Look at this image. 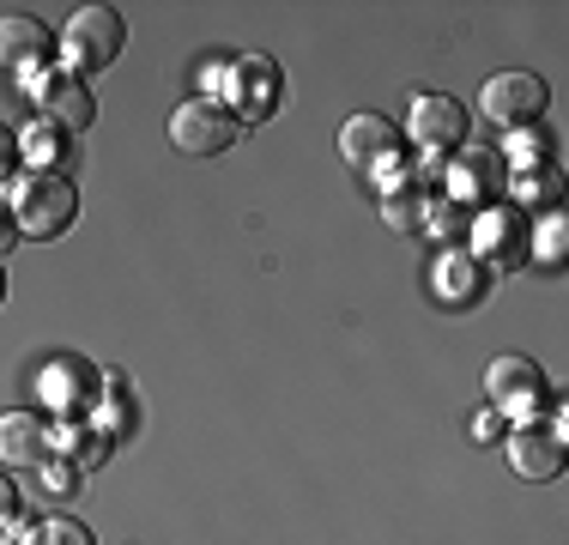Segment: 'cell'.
Instances as JSON below:
<instances>
[{
    "mask_svg": "<svg viewBox=\"0 0 569 545\" xmlns=\"http://www.w3.org/2000/svg\"><path fill=\"white\" fill-rule=\"evenodd\" d=\"M425 230H437V237H460V230H467V212L455 207V200H442V207H430V218H425Z\"/></svg>",
    "mask_w": 569,
    "mask_h": 545,
    "instance_id": "cb8c5ba5",
    "label": "cell"
},
{
    "mask_svg": "<svg viewBox=\"0 0 569 545\" xmlns=\"http://www.w3.org/2000/svg\"><path fill=\"white\" fill-rule=\"evenodd\" d=\"M12 237H19V225H12V212L0 207V255H7V242H12Z\"/></svg>",
    "mask_w": 569,
    "mask_h": 545,
    "instance_id": "f1b7e54d",
    "label": "cell"
},
{
    "mask_svg": "<svg viewBox=\"0 0 569 545\" xmlns=\"http://www.w3.org/2000/svg\"><path fill=\"white\" fill-rule=\"evenodd\" d=\"M509 188H515V200H521V212L533 207H546V212H558V164H546V170H527V176H509Z\"/></svg>",
    "mask_w": 569,
    "mask_h": 545,
    "instance_id": "d6986e66",
    "label": "cell"
},
{
    "mask_svg": "<svg viewBox=\"0 0 569 545\" xmlns=\"http://www.w3.org/2000/svg\"><path fill=\"white\" fill-rule=\"evenodd\" d=\"M0 304H7V272H0Z\"/></svg>",
    "mask_w": 569,
    "mask_h": 545,
    "instance_id": "f546056e",
    "label": "cell"
},
{
    "mask_svg": "<svg viewBox=\"0 0 569 545\" xmlns=\"http://www.w3.org/2000/svg\"><path fill=\"white\" fill-rule=\"evenodd\" d=\"M49 54H61V37H49L43 19H31V12H7L0 19V67H12V73H43Z\"/></svg>",
    "mask_w": 569,
    "mask_h": 545,
    "instance_id": "7c38bea8",
    "label": "cell"
},
{
    "mask_svg": "<svg viewBox=\"0 0 569 545\" xmlns=\"http://www.w3.org/2000/svg\"><path fill=\"white\" fill-rule=\"evenodd\" d=\"M406 128H412V140L425 146L430 158H442V152H460V140H467V109H460L449 91H418Z\"/></svg>",
    "mask_w": 569,
    "mask_h": 545,
    "instance_id": "8fae6325",
    "label": "cell"
},
{
    "mask_svg": "<svg viewBox=\"0 0 569 545\" xmlns=\"http://www.w3.org/2000/svg\"><path fill=\"white\" fill-rule=\"evenodd\" d=\"M121 49H128V19L116 7H79L61 31V61L73 79H91L103 67H116Z\"/></svg>",
    "mask_w": 569,
    "mask_h": 545,
    "instance_id": "6da1fadb",
    "label": "cell"
},
{
    "mask_svg": "<svg viewBox=\"0 0 569 545\" xmlns=\"http://www.w3.org/2000/svg\"><path fill=\"white\" fill-rule=\"evenodd\" d=\"M279 103H284V73H279L273 54H237V67H230V116L242 128H254Z\"/></svg>",
    "mask_w": 569,
    "mask_h": 545,
    "instance_id": "ba28073f",
    "label": "cell"
},
{
    "mask_svg": "<svg viewBox=\"0 0 569 545\" xmlns=\"http://www.w3.org/2000/svg\"><path fill=\"white\" fill-rule=\"evenodd\" d=\"M56 455L49 448V425L37 413H0V467L7 473H31Z\"/></svg>",
    "mask_w": 569,
    "mask_h": 545,
    "instance_id": "2e32d148",
    "label": "cell"
},
{
    "mask_svg": "<svg viewBox=\"0 0 569 545\" xmlns=\"http://www.w3.org/2000/svg\"><path fill=\"white\" fill-rule=\"evenodd\" d=\"M527 255H539V267H563V212H546V225H533Z\"/></svg>",
    "mask_w": 569,
    "mask_h": 545,
    "instance_id": "7402d4cb",
    "label": "cell"
},
{
    "mask_svg": "<svg viewBox=\"0 0 569 545\" xmlns=\"http://www.w3.org/2000/svg\"><path fill=\"white\" fill-rule=\"evenodd\" d=\"M509 195V164L503 152H460L449 158V200L460 212H485V207H503Z\"/></svg>",
    "mask_w": 569,
    "mask_h": 545,
    "instance_id": "30bf717a",
    "label": "cell"
},
{
    "mask_svg": "<svg viewBox=\"0 0 569 545\" xmlns=\"http://www.w3.org/2000/svg\"><path fill=\"white\" fill-rule=\"evenodd\" d=\"M73 455H79V467H103V460H110V436H79V448H73Z\"/></svg>",
    "mask_w": 569,
    "mask_h": 545,
    "instance_id": "d4e9b609",
    "label": "cell"
},
{
    "mask_svg": "<svg viewBox=\"0 0 569 545\" xmlns=\"http://www.w3.org/2000/svg\"><path fill=\"white\" fill-rule=\"evenodd\" d=\"M242 140V121L219 98H188L170 109V146L182 158H219Z\"/></svg>",
    "mask_w": 569,
    "mask_h": 545,
    "instance_id": "277c9868",
    "label": "cell"
},
{
    "mask_svg": "<svg viewBox=\"0 0 569 545\" xmlns=\"http://www.w3.org/2000/svg\"><path fill=\"white\" fill-rule=\"evenodd\" d=\"M503 164H515L509 176H527V170H546V164H551V140H546V133H539V128H521V133H515V140H509V152H503Z\"/></svg>",
    "mask_w": 569,
    "mask_h": 545,
    "instance_id": "ffe728a7",
    "label": "cell"
},
{
    "mask_svg": "<svg viewBox=\"0 0 569 545\" xmlns=\"http://www.w3.org/2000/svg\"><path fill=\"white\" fill-rule=\"evenodd\" d=\"M12 515H19V485H12L7 473H0V527H7Z\"/></svg>",
    "mask_w": 569,
    "mask_h": 545,
    "instance_id": "484cf974",
    "label": "cell"
},
{
    "mask_svg": "<svg viewBox=\"0 0 569 545\" xmlns=\"http://www.w3.org/2000/svg\"><path fill=\"white\" fill-rule=\"evenodd\" d=\"M485 285H491V267H485L479 255H467L460 242H455V249H442L437 267H430V291H437V304L467 309V304H479V297H485Z\"/></svg>",
    "mask_w": 569,
    "mask_h": 545,
    "instance_id": "5bb4252c",
    "label": "cell"
},
{
    "mask_svg": "<svg viewBox=\"0 0 569 545\" xmlns=\"http://www.w3.org/2000/svg\"><path fill=\"white\" fill-rule=\"evenodd\" d=\"M340 158L351 164V170H363V176L395 182L400 176V128L388 116H376V109H358V116L340 128Z\"/></svg>",
    "mask_w": 569,
    "mask_h": 545,
    "instance_id": "8992f818",
    "label": "cell"
},
{
    "mask_svg": "<svg viewBox=\"0 0 569 545\" xmlns=\"http://www.w3.org/2000/svg\"><path fill=\"white\" fill-rule=\"evenodd\" d=\"M509 467L521 473V479H558L563 473V460H569V448H563V430H551V425H515L509 430Z\"/></svg>",
    "mask_w": 569,
    "mask_h": 545,
    "instance_id": "4fadbf2b",
    "label": "cell"
},
{
    "mask_svg": "<svg viewBox=\"0 0 569 545\" xmlns=\"http://www.w3.org/2000/svg\"><path fill=\"white\" fill-rule=\"evenodd\" d=\"M485 400H491L497 418L533 425V418L551 406V382H546V370H539L533 358L503 351V358H491V370H485Z\"/></svg>",
    "mask_w": 569,
    "mask_h": 545,
    "instance_id": "3957f363",
    "label": "cell"
},
{
    "mask_svg": "<svg viewBox=\"0 0 569 545\" xmlns=\"http://www.w3.org/2000/svg\"><path fill=\"white\" fill-rule=\"evenodd\" d=\"M479 109H485V121L521 133V128H539V121H546L551 91H546V79H539V73H497V79H485Z\"/></svg>",
    "mask_w": 569,
    "mask_h": 545,
    "instance_id": "5b68a950",
    "label": "cell"
},
{
    "mask_svg": "<svg viewBox=\"0 0 569 545\" xmlns=\"http://www.w3.org/2000/svg\"><path fill=\"white\" fill-rule=\"evenodd\" d=\"M382 218L395 230H425V218H430V182L425 176H395L388 182V195H382Z\"/></svg>",
    "mask_w": 569,
    "mask_h": 545,
    "instance_id": "e0dca14e",
    "label": "cell"
},
{
    "mask_svg": "<svg viewBox=\"0 0 569 545\" xmlns=\"http://www.w3.org/2000/svg\"><path fill=\"white\" fill-rule=\"evenodd\" d=\"M98 388H103V376L79 351H56L37 370V400H49V413H61V418H86L98 406Z\"/></svg>",
    "mask_w": 569,
    "mask_h": 545,
    "instance_id": "52a82bcc",
    "label": "cell"
},
{
    "mask_svg": "<svg viewBox=\"0 0 569 545\" xmlns=\"http://www.w3.org/2000/svg\"><path fill=\"white\" fill-rule=\"evenodd\" d=\"M0 545H19V539H7V534H0Z\"/></svg>",
    "mask_w": 569,
    "mask_h": 545,
    "instance_id": "4dcf8cb0",
    "label": "cell"
},
{
    "mask_svg": "<svg viewBox=\"0 0 569 545\" xmlns=\"http://www.w3.org/2000/svg\"><path fill=\"white\" fill-rule=\"evenodd\" d=\"M527 242H533V212L485 207L479 218H472V249L467 255H479V261H491V267H521Z\"/></svg>",
    "mask_w": 569,
    "mask_h": 545,
    "instance_id": "9c48e42d",
    "label": "cell"
},
{
    "mask_svg": "<svg viewBox=\"0 0 569 545\" xmlns=\"http://www.w3.org/2000/svg\"><path fill=\"white\" fill-rule=\"evenodd\" d=\"M37 479H43V497H73L79 467H73V460H56V455H49L43 467H37Z\"/></svg>",
    "mask_w": 569,
    "mask_h": 545,
    "instance_id": "603a6c76",
    "label": "cell"
},
{
    "mask_svg": "<svg viewBox=\"0 0 569 545\" xmlns=\"http://www.w3.org/2000/svg\"><path fill=\"white\" fill-rule=\"evenodd\" d=\"M497 430H503V418H497L491 406H485V413L472 418V436H479V443H485V436H497Z\"/></svg>",
    "mask_w": 569,
    "mask_h": 545,
    "instance_id": "4316f807",
    "label": "cell"
},
{
    "mask_svg": "<svg viewBox=\"0 0 569 545\" xmlns=\"http://www.w3.org/2000/svg\"><path fill=\"white\" fill-rule=\"evenodd\" d=\"M19 146H24V158H31V170H43V176H61L67 164H73V133L56 128V121H37Z\"/></svg>",
    "mask_w": 569,
    "mask_h": 545,
    "instance_id": "ac0fdd59",
    "label": "cell"
},
{
    "mask_svg": "<svg viewBox=\"0 0 569 545\" xmlns=\"http://www.w3.org/2000/svg\"><path fill=\"white\" fill-rule=\"evenodd\" d=\"M12 152H19V140H12V133H7V128H0V176H7V170H12Z\"/></svg>",
    "mask_w": 569,
    "mask_h": 545,
    "instance_id": "83f0119b",
    "label": "cell"
},
{
    "mask_svg": "<svg viewBox=\"0 0 569 545\" xmlns=\"http://www.w3.org/2000/svg\"><path fill=\"white\" fill-rule=\"evenodd\" d=\"M19 545H98V539H91V527H79L73 515H43Z\"/></svg>",
    "mask_w": 569,
    "mask_h": 545,
    "instance_id": "44dd1931",
    "label": "cell"
},
{
    "mask_svg": "<svg viewBox=\"0 0 569 545\" xmlns=\"http://www.w3.org/2000/svg\"><path fill=\"white\" fill-rule=\"evenodd\" d=\"M37 103H43V121H56L67 133H86L91 121H98V98H91V86L73 73H49L43 86H37Z\"/></svg>",
    "mask_w": 569,
    "mask_h": 545,
    "instance_id": "9a60e30c",
    "label": "cell"
},
{
    "mask_svg": "<svg viewBox=\"0 0 569 545\" xmlns=\"http://www.w3.org/2000/svg\"><path fill=\"white\" fill-rule=\"evenodd\" d=\"M7 212H12V225H19V237L49 242V237H61V230L79 218V195H73V182H67V176L31 170L19 188H12V207Z\"/></svg>",
    "mask_w": 569,
    "mask_h": 545,
    "instance_id": "7a4b0ae2",
    "label": "cell"
}]
</instances>
